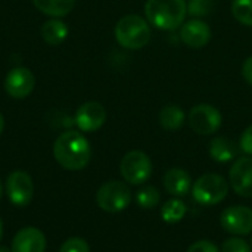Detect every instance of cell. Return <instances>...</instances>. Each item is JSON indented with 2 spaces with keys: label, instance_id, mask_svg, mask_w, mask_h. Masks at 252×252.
I'll use <instances>...</instances> for the list:
<instances>
[{
  "label": "cell",
  "instance_id": "6da1fadb",
  "mask_svg": "<svg viewBox=\"0 0 252 252\" xmlns=\"http://www.w3.org/2000/svg\"><path fill=\"white\" fill-rule=\"evenodd\" d=\"M53 157L56 162L69 171H78L89 165L92 148L89 140L78 131L69 130L62 133L53 145Z\"/></svg>",
  "mask_w": 252,
  "mask_h": 252
},
{
  "label": "cell",
  "instance_id": "7a4b0ae2",
  "mask_svg": "<svg viewBox=\"0 0 252 252\" xmlns=\"http://www.w3.org/2000/svg\"><path fill=\"white\" fill-rule=\"evenodd\" d=\"M145 13L148 22L154 27L173 31L182 27L188 15V3L186 0H148Z\"/></svg>",
  "mask_w": 252,
  "mask_h": 252
},
{
  "label": "cell",
  "instance_id": "3957f363",
  "mask_svg": "<svg viewBox=\"0 0 252 252\" xmlns=\"http://www.w3.org/2000/svg\"><path fill=\"white\" fill-rule=\"evenodd\" d=\"M115 38L124 49L139 50L151 40V27L139 15H126L115 25Z\"/></svg>",
  "mask_w": 252,
  "mask_h": 252
},
{
  "label": "cell",
  "instance_id": "277c9868",
  "mask_svg": "<svg viewBox=\"0 0 252 252\" xmlns=\"http://www.w3.org/2000/svg\"><path fill=\"white\" fill-rule=\"evenodd\" d=\"M229 183L220 174H204L192 186L193 199L204 207H213L226 199Z\"/></svg>",
  "mask_w": 252,
  "mask_h": 252
},
{
  "label": "cell",
  "instance_id": "5b68a950",
  "mask_svg": "<svg viewBox=\"0 0 252 252\" xmlns=\"http://www.w3.org/2000/svg\"><path fill=\"white\" fill-rule=\"evenodd\" d=\"M96 202L106 213L124 211L131 202V190L123 182H108L102 185L96 193Z\"/></svg>",
  "mask_w": 252,
  "mask_h": 252
},
{
  "label": "cell",
  "instance_id": "8992f818",
  "mask_svg": "<svg viewBox=\"0 0 252 252\" xmlns=\"http://www.w3.org/2000/svg\"><path fill=\"white\" fill-rule=\"evenodd\" d=\"M120 173L127 183L134 186L143 185L152 176V161L142 151H130L121 159Z\"/></svg>",
  "mask_w": 252,
  "mask_h": 252
},
{
  "label": "cell",
  "instance_id": "52a82bcc",
  "mask_svg": "<svg viewBox=\"0 0 252 252\" xmlns=\"http://www.w3.org/2000/svg\"><path fill=\"white\" fill-rule=\"evenodd\" d=\"M188 121L195 133L201 136H210L221 127L223 117L216 106L210 103H199L190 109Z\"/></svg>",
  "mask_w": 252,
  "mask_h": 252
},
{
  "label": "cell",
  "instance_id": "ba28073f",
  "mask_svg": "<svg viewBox=\"0 0 252 252\" xmlns=\"http://www.w3.org/2000/svg\"><path fill=\"white\" fill-rule=\"evenodd\" d=\"M221 227L235 235L245 236L252 232V210L245 205H233L226 208L220 216Z\"/></svg>",
  "mask_w": 252,
  "mask_h": 252
},
{
  "label": "cell",
  "instance_id": "9c48e42d",
  "mask_svg": "<svg viewBox=\"0 0 252 252\" xmlns=\"http://www.w3.org/2000/svg\"><path fill=\"white\" fill-rule=\"evenodd\" d=\"M6 192L10 202L16 207H25L31 202L34 195V183L28 173L16 170L7 177Z\"/></svg>",
  "mask_w": 252,
  "mask_h": 252
},
{
  "label": "cell",
  "instance_id": "30bf717a",
  "mask_svg": "<svg viewBox=\"0 0 252 252\" xmlns=\"http://www.w3.org/2000/svg\"><path fill=\"white\" fill-rule=\"evenodd\" d=\"M35 86V77L34 74L25 68L18 66L7 72L4 78V90L10 97L15 99H24L31 94Z\"/></svg>",
  "mask_w": 252,
  "mask_h": 252
},
{
  "label": "cell",
  "instance_id": "8fae6325",
  "mask_svg": "<svg viewBox=\"0 0 252 252\" xmlns=\"http://www.w3.org/2000/svg\"><path fill=\"white\" fill-rule=\"evenodd\" d=\"M229 182L238 195L252 198V157H242L233 162L229 173Z\"/></svg>",
  "mask_w": 252,
  "mask_h": 252
},
{
  "label": "cell",
  "instance_id": "7c38bea8",
  "mask_svg": "<svg viewBox=\"0 0 252 252\" xmlns=\"http://www.w3.org/2000/svg\"><path fill=\"white\" fill-rule=\"evenodd\" d=\"M106 121V111L99 102L83 103L75 114V124L81 131H96Z\"/></svg>",
  "mask_w": 252,
  "mask_h": 252
},
{
  "label": "cell",
  "instance_id": "4fadbf2b",
  "mask_svg": "<svg viewBox=\"0 0 252 252\" xmlns=\"http://www.w3.org/2000/svg\"><path fill=\"white\" fill-rule=\"evenodd\" d=\"M180 38L188 47L201 49L205 44H208V41L211 38V28L204 21L193 18V19L182 24Z\"/></svg>",
  "mask_w": 252,
  "mask_h": 252
},
{
  "label": "cell",
  "instance_id": "5bb4252c",
  "mask_svg": "<svg viewBox=\"0 0 252 252\" xmlns=\"http://www.w3.org/2000/svg\"><path fill=\"white\" fill-rule=\"evenodd\" d=\"M46 238L37 227L21 229L12 242V252H44Z\"/></svg>",
  "mask_w": 252,
  "mask_h": 252
},
{
  "label": "cell",
  "instance_id": "9a60e30c",
  "mask_svg": "<svg viewBox=\"0 0 252 252\" xmlns=\"http://www.w3.org/2000/svg\"><path fill=\"white\" fill-rule=\"evenodd\" d=\"M164 186L165 190L179 198V196H185L192 190V179L189 176V173L183 168H171L165 173L164 176Z\"/></svg>",
  "mask_w": 252,
  "mask_h": 252
},
{
  "label": "cell",
  "instance_id": "2e32d148",
  "mask_svg": "<svg viewBox=\"0 0 252 252\" xmlns=\"http://www.w3.org/2000/svg\"><path fill=\"white\" fill-rule=\"evenodd\" d=\"M210 155L217 162H230L238 155V145L227 137H214L210 143Z\"/></svg>",
  "mask_w": 252,
  "mask_h": 252
},
{
  "label": "cell",
  "instance_id": "e0dca14e",
  "mask_svg": "<svg viewBox=\"0 0 252 252\" xmlns=\"http://www.w3.org/2000/svg\"><path fill=\"white\" fill-rule=\"evenodd\" d=\"M32 3L41 13L52 18H62L74 9L75 0H32Z\"/></svg>",
  "mask_w": 252,
  "mask_h": 252
},
{
  "label": "cell",
  "instance_id": "ac0fdd59",
  "mask_svg": "<svg viewBox=\"0 0 252 252\" xmlns=\"http://www.w3.org/2000/svg\"><path fill=\"white\" fill-rule=\"evenodd\" d=\"M66 35H68V27L63 21L58 18L44 22L41 27V37L50 46L61 44L66 38Z\"/></svg>",
  "mask_w": 252,
  "mask_h": 252
},
{
  "label": "cell",
  "instance_id": "d6986e66",
  "mask_svg": "<svg viewBox=\"0 0 252 252\" xmlns=\"http://www.w3.org/2000/svg\"><path fill=\"white\" fill-rule=\"evenodd\" d=\"M186 120L185 111L177 105H167L159 112V124L167 131H177Z\"/></svg>",
  "mask_w": 252,
  "mask_h": 252
},
{
  "label": "cell",
  "instance_id": "ffe728a7",
  "mask_svg": "<svg viewBox=\"0 0 252 252\" xmlns=\"http://www.w3.org/2000/svg\"><path fill=\"white\" fill-rule=\"evenodd\" d=\"M188 213V207L182 199H170L164 204V207L161 208V219L168 223V224H176L179 221H182L185 219Z\"/></svg>",
  "mask_w": 252,
  "mask_h": 252
},
{
  "label": "cell",
  "instance_id": "44dd1931",
  "mask_svg": "<svg viewBox=\"0 0 252 252\" xmlns=\"http://www.w3.org/2000/svg\"><path fill=\"white\" fill-rule=\"evenodd\" d=\"M159 190L154 186H145L136 193V202L143 210H152L159 204Z\"/></svg>",
  "mask_w": 252,
  "mask_h": 252
},
{
  "label": "cell",
  "instance_id": "7402d4cb",
  "mask_svg": "<svg viewBox=\"0 0 252 252\" xmlns=\"http://www.w3.org/2000/svg\"><path fill=\"white\" fill-rule=\"evenodd\" d=\"M232 13L241 24L252 27V0H233Z\"/></svg>",
  "mask_w": 252,
  "mask_h": 252
},
{
  "label": "cell",
  "instance_id": "603a6c76",
  "mask_svg": "<svg viewBox=\"0 0 252 252\" xmlns=\"http://www.w3.org/2000/svg\"><path fill=\"white\" fill-rule=\"evenodd\" d=\"M214 6V0H189L188 1V13L193 18H204L211 13Z\"/></svg>",
  "mask_w": 252,
  "mask_h": 252
},
{
  "label": "cell",
  "instance_id": "cb8c5ba5",
  "mask_svg": "<svg viewBox=\"0 0 252 252\" xmlns=\"http://www.w3.org/2000/svg\"><path fill=\"white\" fill-rule=\"evenodd\" d=\"M221 252H252V248L241 236H235L223 242Z\"/></svg>",
  "mask_w": 252,
  "mask_h": 252
},
{
  "label": "cell",
  "instance_id": "d4e9b609",
  "mask_svg": "<svg viewBox=\"0 0 252 252\" xmlns=\"http://www.w3.org/2000/svg\"><path fill=\"white\" fill-rule=\"evenodd\" d=\"M59 252H90V247L81 238H69L62 244Z\"/></svg>",
  "mask_w": 252,
  "mask_h": 252
},
{
  "label": "cell",
  "instance_id": "484cf974",
  "mask_svg": "<svg viewBox=\"0 0 252 252\" xmlns=\"http://www.w3.org/2000/svg\"><path fill=\"white\" fill-rule=\"evenodd\" d=\"M186 252H220V250L214 242H211L208 239H202V241L192 244Z\"/></svg>",
  "mask_w": 252,
  "mask_h": 252
},
{
  "label": "cell",
  "instance_id": "4316f807",
  "mask_svg": "<svg viewBox=\"0 0 252 252\" xmlns=\"http://www.w3.org/2000/svg\"><path fill=\"white\" fill-rule=\"evenodd\" d=\"M239 148L242 152H245L247 155L252 157V126H250L241 136L239 140Z\"/></svg>",
  "mask_w": 252,
  "mask_h": 252
},
{
  "label": "cell",
  "instance_id": "83f0119b",
  "mask_svg": "<svg viewBox=\"0 0 252 252\" xmlns=\"http://www.w3.org/2000/svg\"><path fill=\"white\" fill-rule=\"evenodd\" d=\"M242 75L247 80V83L252 86V56L247 58L245 62L242 63Z\"/></svg>",
  "mask_w": 252,
  "mask_h": 252
},
{
  "label": "cell",
  "instance_id": "f1b7e54d",
  "mask_svg": "<svg viewBox=\"0 0 252 252\" xmlns=\"http://www.w3.org/2000/svg\"><path fill=\"white\" fill-rule=\"evenodd\" d=\"M3 128H4V118H3V115H1V112H0V134H1V131H3Z\"/></svg>",
  "mask_w": 252,
  "mask_h": 252
},
{
  "label": "cell",
  "instance_id": "f546056e",
  "mask_svg": "<svg viewBox=\"0 0 252 252\" xmlns=\"http://www.w3.org/2000/svg\"><path fill=\"white\" fill-rule=\"evenodd\" d=\"M1 236H3V223L0 220V241H1Z\"/></svg>",
  "mask_w": 252,
  "mask_h": 252
},
{
  "label": "cell",
  "instance_id": "4dcf8cb0",
  "mask_svg": "<svg viewBox=\"0 0 252 252\" xmlns=\"http://www.w3.org/2000/svg\"><path fill=\"white\" fill-rule=\"evenodd\" d=\"M0 252H9L6 248H0Z\"/></svg>",
  "mask_w": 252,
  "mask_h": 252
},
{
  "label": "cell",
  "instance_id": "1f68e13d",
  "mask_svg": "<svg viewBox=\"0 0 252 252\" xmlns=\"http://www.w3.org/2000/svg\"><path fill=\"white\" fill-rule=\"evenodd\" d=\"M0 198H1V182H0Z\"/></svg>",
  "mask_w": 252,
  "mask_h": 252
},
{
  "label": "cell",
  "instance_id": "d6a6232c",
  "mask_svg": "<svg viewBox=\"0 0 252 252\" xmlns=\"http://www.w3.org/2000/svg\"><path fill=\"white\" fill-rule=\"evenodd\" d=\"M251 245H252V236H251Z\"/></svg>",
  "mask_w": 252,
  "mask_h": 252
}]
</instances>
